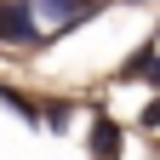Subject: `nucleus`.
Returning a JSON list of instances; mask_svg holds the SVG:
<instances>
[{"mask_svg": "<svg viewBox=\"0 0 160 160\" xmlns=\"http://www.w3.org/2000/svg\"><path fill=\"white\" fill-rule=\"evenodd\" d=\"M0 40H29L34 46V17L23 0H0Z\"/></svg>", "mask_w": 160, "mask_h": 160, "instance_id": "1", "label": "nucleus"}, {"mask_svg": "<svg viewBox=\"0 0 160 160\" xmlns=\"http://www.w3.org/2000/svg\"><path fill=\"white\" fill-rule=\"evenodd\" d=\"M92 154L97 160H120V126L114 120H97L92 126Z\"/></svg>", "mask_w": 160, "mask_h": 160, "instance_id": "2", "label": "nucleus"}, {"mask_svg": "<svg viewBox=\"0 0 160 160\" xmlns=\"http://www.w3.org/2000/svg\"><path fill=\"white\" fill-rule=\"evenodd\" d=\"M46 6L63 17V23H80V17H92V0H46Z\"/></svg>", "mask_w": 160, "mask_h": 160, "instance_id": "3", "label": "nucleus"}, {"mask_svg": "<svg viewBox=\"0 0 160 160\" xmlns=\"http://www.w3.org/2000/svg\"><path fill=\"white\" fill-rule=\"evenodd\" d=\"M143 120H149V126H160V97H154V103H149V114H143Z\"/></svg>", "mask_w": 160, "mask_h": 160, "instance_id": "4", "label": "nucleus"}]
</instances>
